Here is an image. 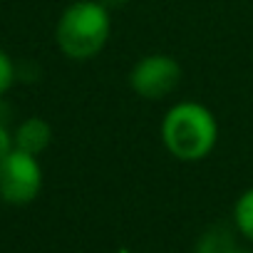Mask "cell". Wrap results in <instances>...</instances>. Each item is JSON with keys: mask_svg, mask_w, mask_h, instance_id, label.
Returning a JSON list of instances; mask_svg holds the SVG:
<instances>
[{"mask_svg": "<svg viewBox=\"0 0 253 253\" xmlns=\"http://www.w3.org/2000/svg\"><path fill=\"white\" fill-rule=\"evenodd\" d=\"M216 134L218 129L213 114L196 102H181L171 107L162 124L167 149L181 162L204 159L213 149Z\"/></svg>", "mask_w": 253, "mask_h": 253, "instance_id": "cell-1", "label": "cell"}, {"mask_svg": "<svg viewBox=\"0 0 253 253\" xmlns=\"http://www.w3.org/2000/svg\"><path fill=\"white\" fill-rule=\"evenodd\" d=\"M57 45L72 60L94 57L109 38V15L97 0H77L57 23Z\"/></svg>", "mask_w": 253, "mask_h": 253, "instance_id": "cell-2", "label": "cell"}, {"mask_svg": "<svg viewBox=\"0 0 253 253\" xmlns=\"http://www.w3.org/2000/svg\"><path fill=\"white\" fill-rule=\"evenodd\" d=\"M42 189V169L38 157L13 149L0 162V199L13 206H25L38 199Z\"/></svg>", "mask_w": 253, "mask_h": 253, "instance_id": "cell-3", "label": "cell"}, {"mask_svg": "<svg viewBox=\"0 0 253 253\" xmlns=\"http://www.w3.org/2000/svg\"><path fill=\"white\" fill-rule=\"evenodd\" d=\"M181 80V67L169 55H147L142 57L129 75L132 89L144 99H164L176 89Z\"/></svg>", "mask_w": 253, "mask_h": 253, "instance_id": "cell-4", "label": "cell"}, {"mask_svg": "<svg viewBox=\"0 0 253 253\" xmlns=\"http://www.w3.org/2000/svg\"><path fill=\"white\" fill-rule=\"evenodd\" d=\"M50 142H52V126H50L45 119H40V117L25 119V122L18 126L15 137H13L15 149H20V152H25V154H33V157L42 154V152L50 147Z\"/></svg>", "mask_w": 253, "mask_h": 253, "instance_id": "cell-5", "label": "cell"}, {"mask_svg": "<svg viewBox=\"0 0 253 253\" xmlns=\"http://www.w3.org/2000/svg\"><path fill=\"white\" fill-rule=\"evenodd\" d=\"M236 248L238 246H236L233 236L223 226H213L199 238L194 253H233Z\"/></svg>", "mask_w": 253, "mask_h": 253, "instance_id": "cell-6", "label": "cell"}, {"mask_svg": "<svg viewBox=\"0 0 253 253\" xmlns=\"http://www.w3.org/2000/svg\"><path fill=\"white\" fill-rule=\"evenodd\" d=\"M233 218H236L238 231H241L248 241H253V189H248V191L236 201Z\"/></svg>", "mask_w": 253, "mask_h": 253, "instance_id": "cell-7", "label": "cell"}, {"mask_svg": "<svg viewBox=\"0 0 253 253\" xmlns=\"http://www.w3.org/2000/svg\"><path fill=\"white\" fill-rule=\"evenodd\" d=\"M13 77H15V67H13V60L0 50V97H3L10 84H13Z\"/></svg>", "mask_w": 253, "mask_h": 253, "instance_id": "cell-8", "label": "cell"}, {"mask_svg": "<svg viewBox=\"0 0 253 253\" xmlns=\"http://www.w3.org/2000/svg\"><path fill=\"white\" fill-rule=\"evenodd\" d=\"M15 149V144H13V137H10V132L5 129L3 124H0V162H3L10 152Z\"/></svg>", "mask_w": 253, "mask_h": 253, "instance_id": "cell-9", "label": "cell"}, {"mask_svg": "<svg viewBox=\"0 0 253 253\" xmlns=\"http://www.w3.org/2000/svg\"><path fill=\"white\" fill-rule=\"evenodd\" d=\"M233 253H251V251H243V248H236Z\"/></svg>", "mask_w": 253, "mask_h": 253, "instance_id": "cell-10", "label": "cell"}]
</instances>
